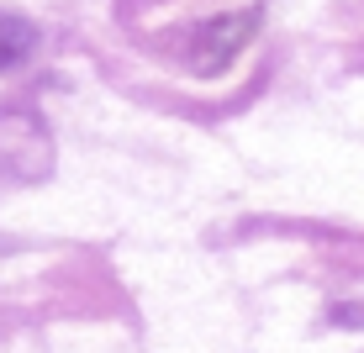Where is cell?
<instances>
[{
    "label": "cell",
    "instance_id": "obj_1",
    "mask_svg": "<svg viewBox=\"0 0 364 353\" xmlns=\"http://www.w3.org/2000/svg\"><path fill=\"white\" fill-rule=\"evenodd\" d=\"M32 48H37V27L27 16H6V11H0V69L27 64Z\"/></svg>",
    "mask_w": 364,
    "mask_h": 353
}]
</instances>
